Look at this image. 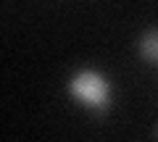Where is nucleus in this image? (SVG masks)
Masks as SVG:
<instances>
[{"label": "nucleus", "mask_w": 158, "mask_h": 142, "mask_svg": "<svg viewBox=\"0 0 158 142\" xmlns=\"http://www.w3.org/2000/svg\"><path fill=\"white\" fill-rule=\"evenodd\" d=\"M153 134H156V137H158V124H156V126H153Z\"/></svg>", "instance_id": "3"}, {"label": "nucleus", "mask_w": 158, "mask_h": 142, "mask_svg": "<svg viewBox=\"0 0 158 142\" xmlns=\"http://www.w3.org/2000/svg\"><path fill=\"white\" fill-rule=\"evenodd\" d=\"M69 92L79 103L90 105L98 116H106L108 108H111V84H108L106 76H100L92 68L77 71L71 76V82H69Z\"/></svg>", "instance_id": "1"}, {"label": "nucleus", "mask_w": 158, "mask_h": 142, "mask_svg": "<svg viewBox=\"0 0 158 142\" xmlns=\"http://www.w3.org/2000/svg\"><path fill=\"white\" fill-rule=\"evenodd\" d=\"M137 53H140V58H145V61H156L158 63V29L142 32L140 42H137Z\"/></svg>", "instance_id": "2"}]
</instances>
